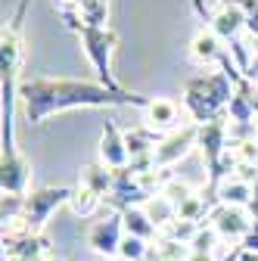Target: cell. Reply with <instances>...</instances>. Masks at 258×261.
<instances>
[{
	"mask_svg": "<svg viewBox=\"0 0 258 261\" xmlns=\"http://www.w3.org/2000/svg\"><path fill=\"white\" fill-rule=\"evenodd\" d=\"M84 240H87V246L96 255L118 258V246L124 240V218H121V212H109L103 218H96L93 224H87Z\"/></svg>",
	"mask_w": 258,
	"mask_h": 261,
	"instance_id": "obj_5",
	"label": "cell"
},
{
	"mask_svg": "<svg viewBox=\"0 0 258 261\" xmlns=\"http://www.w3.org/2000/svg\"><path fill=\"white\" fill-rule=\"evenodd\" d=\"M106 199L96 190H90V187H84V184H78L75 187V193H72V199H69V208H72V215L75 218H90L93 212H100V205H103Z\"/></svg>",
	"mask_w": 258,
	"mask_h": 261,
	"instance_id": "obj_16",
	"label": "cell"
},
{
	"mask_svg": "<svg viewBox=\"0 0 258 261\" xmlns=\"http://www.w3.org/2000/svg\"><path fill=\"white\" fill-rule=\"evenodd\" d=\"M78 184L96 190V193H100L103 199H106L109 190H112V168H106L103 162H90V165L81 168V180H78Z\"/></svg>",
	"mask_w": 258,
	"mask_h": 261,
	"instance_id": "obj_17",
	"label": "cell"
},
{
	"mask_svg": "<svg viewBox=\"0 0 258 261\" xmlns=\"http://www.w3.org/2000/svg\"><path fill=\"white\" fill-rule=\"evenodd\" d=\"M218 243H221V237L215 233V227H212V224H202V227H199V233L193 237V243H190V252L218 255ZM218 261H221V258H218Z\"/></svg>",
	"mask_w": 258,
	"mask_h": 261,
	"instance_id": "obj_24",
	"label": "cell"
},
{
	"mask_svg": "<svg viewBox=\"0 0 258 261\" xmlns=\"http://www.w3.org/2000/svg\"><path fill=\"white\" fill-rule=\"evenodd\" d=\"M143 212L149 215V221L159 227V230H162V227H168V224L177 218V208H174V205L165 199L162 193H156L152 199H146V202H143Z\"/></svg>",
	"mask_w": 258,
	"mask_h": 261,
	"instance_id": "obj_18",
	"label": "cell"
},
{
	"mask_svg": "<svg viewBox=\"0 0 258 261\" xmlns=\"http://www.w3.org/2000/svg\"><path fill=\"white\" fill-rule=\"evenodd\" d=\"M100 162H103L106 168H112V171L131 165L127 143H124V130H121L112 118H106V124H103V137H100Z\"/></svg>",
	"mask_w": 258,
	"mask_h": 261,
	"instance_id": "obj_10",
	"label": "cell"
},
{
	"mask_svg": "<svg viewBox=\"0 0 258 261\" xmlns=\"http://www.w3.org/2000/svg\"><path fill=\"white\" fill-rule=\"evenodd\" d=\"M41 261H62L59 255H47V258H41Z\"/></svg>",
	"mask_w": 258,
	"mask_h": 261,
	"instance_id": "obj_30",
	"label": "cell"
},
{
	"mask_svg": "<svg viewBox=\"0 0 258 261\" xmlns=\"http://www.w3.org/2000/svg\"><path fill=\"white\" fill-rule=\"evenodd\" d=\"M252 93H255V100H258V81H252Z\"/></svg>",
	"mask_w": 258,
	"mask_h": 261,
	"instance_id": "obj_31",
	"label": "cell"
},
{
	"mask_svg": "<svg viewBox=\"0 0 258 261\" xmlns=\"http://www.w3.org/2000/svg\"><path fill=\"white\" fill-rule=\"evenodd\" d=\"M224 41L215 35L212 28H199L196 35H193V41H190V59L196 62V65H209V62H221V56H224Z\"/></svg>",
	"mask_w": 258,
	"mask_h": 261,
	"instance_id": "obj_13",
	"label": "cell"
},
{
	"mask_svg": "<svg viewBox=\"0 0 258 261\" xmlns=\"http://www.w3.org/2000/svg\"><path fill=\"white\" fill-rule=\"evenodd\" d=\"M75 35H78V41L84 47V56L93 65L96 81H100L103 87H109V90H115V93H124V87L112 75V53L118 47V35L112 28H90V25H78Z\"/></svg>",
	"mask_w": 258,
	"mask_h": 261,
	"instance_id": "obj_3",
	"label": "cell"
},
{
	"mask_svg": "<svg viewBox=\"0 0 258 261\" xmlns=\"http://www.w3.org/2000/svg\"><path fill=\"white\" fill-rule=\"evenodd\" d=\"M237 165H258V137H246V140H230V149Z\"/></svg>",
	"mask_w": 258,
	"mask_h": 261,
	"instance_id": "obj_23",
	"label": "cell"
},
{
	"mask_svg": "<svg viewBox=\"0 0 258 261\" xmlns=\"http://www.w3.org/2000/svg\"><path fill=\"white\" fill-rule=\"evenodd\" d=\"M4 261H28V258H4Z\"/></svg>",
	"mask_w": 258,
	"mask_h": 261,
	"instance_id": "obj_32",
	"label": "cell"
},
{
	"mask_svg": "<svg viewBox=\"0 0 258 261\" xmlns=\"http://www.w3.org/2000/svg\"><path fill=\"white\" fill-rule=\"evenodd\" d=\"M149 246H152V243H146V240H140V237H131V233H124V240H121V246H118V258H124V261H146Z\"/></svg>",
	"mask_w": 258,
	"mask_h": 261,
	"instance_id": "obj_25",
	"label": "cell"
},
{
	"mask_svg": "<svg viewBox=\"0 0 258 261\" xmlns=\"http://www.w3.org/2000/svg\"><path fill=\"white\" fill-rule=\"evenodd\" d=\"M209 224L215 227V233L221 240H227V243H243V237L249 233V227H252V218L246 208H237V205H215L209 212Z\"/></svg>",
	"mask_w": 258,
	"mask_h": 261,
	"instance_id": "obj_8",
	"label": "cell"
},
{
	"mask_svg": "<svg viewBox=\"0 0 258 261\" xmlns=\"http://www.w3.org/2000/svg\"><path fill=\"white\" fill-rule=\"evenodd\" d=\"M196 137H199V124L190 121L177 130H171V134H165L162 140H159L156 152H152V162L159 171H171V165H177V162L196 146Z\"/></svg>",
	"mask_w": 258,
	"mask_h": 261,
	"instance_id": "obj_6",
	"label": "cell"
},
{
	"mask_svg": "<svg viewBox=\"0 0 258 261\" xmlns=\"http://www.w3.org/2000/svg\"><path fill=\"white\" fill-rule=\"evenodd\" d=\"M159 193H162L165 199L177 208V205H184V202L190 199V196H196V187H193L190 180H184V177H174V174H171V177L162 184V190H159Z\"/></svg>",
	"mask_w": 258,
	"mask_h": 261,
	"instance_id": "obj_21",
	"label": "cell"
},
{
	"mask_svg": "<svg viewBox=\"0 0 258 261\" xmlns=\"http://www.w3.org/2000/svg\"><path fill=\"white\" fill-rule=\"evenodd\" d=\"M78 13L90 28H109V0H78Z\"/></svg>",
	"mask_w": 258,
	"mask_h": 261,
	"instance_id": "obj_19",
	"label": "cell"
},
{
	"mask_svg": "<svg viewBox=\"0 0 258 261\" xmlns=\"http://www.w3.org/2000/svg\"><path fill=\"white\" fill-rule=\"evenodd\" d=\"M187 261H218V255H202V252H190Z\"/></svg>",
	"mask_w": 258,
	"mask_h": 261,
	"instance_id": "obj_29",
	"label": "cell"
},
{
	"mask_svg": "<svg viewBox=\"0 0 258 261\" xmlns=\"http://www.w3.org/2000/svg\"><path fill=\"white\" fill-rule=\"evenodd\" d=\"M246 252H255L258 255V221H252V227H249V233L243 237V243H240Z\"/></svg>",
	"mask_w": 258,
	"mask_h": 261,
	"instance_id": "obj_27",
	"label": "cell"
},
{
	"mask_svg": "<svg viewBox=\"0 0 258 261\" xmlns=\"http://www.w3.org/2000/svg\"><path fill=\"white\" fill-rule=\"evenodd\" d=\"M196 233H199V224L180 221V218H174L168 227H162V230H159V237H162V240H174V243H184V246H190Z\"/></svg>",
	"mask_w": 258,
	"mask_h": 261,
	"instance_id": "obj_22",
	"label": "cell"
},
{
	"mask_svg": "<svg viewBox=\"0 0 258 261\" xmlns=\"http://www.w3.org/2000/svg\"><path fill=\"white\" fill-rule=\"evenodd\" d=\"M53 255V246H50V237L44 230H28L22 237H13V240H4V258H28V261H41Z\"/></svg>",
	"mask_w": 258,
	"mask_h": 261,
	"instance_id": "obj_11",
	"label": "cell"
},
{
	"mask_svg": "<svg viewBox=\"0 0 258 261\" xmlns=\"http://www.w3.org/2000/svg\"><path fill=\"white\" fill-rule=\"evenodd\" d=\"M187 255H190V246L174 243V240H162V237H159V240H156V246H149L146 261H187Z\"/></svg>",
	"mask_w": 258,
	"mask_h": 261,
	"instance_id": "obj_20",
	"label": "cell"
},
{
	"mask_svg": "<svg viewBox=\"0 0 258 261\" xmlns=\"http://www.w3.org/2000/svg\"><path fill=\"white\" fill-rule=\"evenodd\" d=\"M72 193H75V187H35V190H28L22 218L35 227V230H44V224L50 221V215L59 205H69Z\"/></svg>",
	"mask_w": 258,
	"mask_h": 261,
	"instance_id": "obj_4",
	"label": "cell"
},
{
	"mask_svg": "<svg viewBox=\"0 0 258 261\" xmlns=\"http://www.w3.org/2000/svg\"><path fill=\"white\" fill-rule=\"evenodd\" d=\"M209 28L215 31V35H218L224 44L237 41L240 31H246V13H243V7L234 4V0H227V4H218V10L212 13Z\"/></svg>",
	"mask_w": 258,
	"mask_h": 261,
	"instance_id": "obj_12",
	"label": "cell"
},
{
	"mask_svg": "<svg viewBox=\"0 0 258 261\" xmlns=\"http://www.w3.org/2000/svg\"><path fill=\"white\" fill-rule=\"evenodd\" d=\"M146 96L140 93H115L100 81L84 78H47V75H22L19 81V106L31 127H41L50 115L66 109H109V106H140L146 109Z\"/></svg>",
	"mask_w": 258,
	"mask_h": 261,
	"instance_id": "obj_1",
	"label": "cell"
},
{
	"mask_svg": "<svg viewBox=\"0 0 258 261\" xmlns=\"http://www.w3.org/2000/svg\"><path fill=\"white\" fill-rule=\"evenodd\" d=\"M187 109L184 106H177L174 100H168V96H152V100L146 103V109H143V121H146V127H152L156 134H171V130H177V127H184L180 124V115H184Z\"/></svg>",
	"mask_w": 258,
	"mask_h": 261,
	"instance_id": "obj_9",
	"label": "cell"
},
{
	"mask_svg": "<svg viewBox=\"0 0 258 261\" xmlns=\"http://www.w3.org/2000/svg\"><path fill=\"white\" fill-rule=\"evenodd\" d=\"M124 218V233H131V237H140V240H159V227L149 221V215L143 212V205H134V208H124L121 212Z\"/></svg>",
	"mask_w": 258,
	"mask_h": 261,
	"instance_id": "obj_15",
	"label": "cell"
},
{
	"mask_svg": "<svg viewBox=\"0 0 258 261\" xmlns=\"http://www.w3.org/2000/svg\"><path fill=\"white\" fill-rule=\"evenodd\" d=\"M215 202L218 205H237V208H246L252 202V184L230 174V177H224L218 184V193H215Z\"/></svg>",
	"mask_w": 258,
	"mask_h": 261,
	"instance_id": "obj_14",
	"label": "cell"
},
{
	"mask_svg": "<svg viewBox=\"0 0 258 261\" xmlns=\"http://www.w3.org/2000/svg\"><path fill=\"white\" fill-rule=\"evenodd\" d=\"M234 90L237 87L224 69L212 72V75H196L184 84V109L190 112V118L196 124H205V121L227 112Z\"/></svg>",
	"mask_w": 258,
	"mask_h": 261,
	"instance_id": "obj_2",
	"label": "cell"
},
{
	"mask_svg": "<svg viewBox=\"0 0 258 261\" xmlns=\"http://www.w3.org/2000/svg\"><path fill=\"white\" fill-rule=\"evenodd\" d=\"M243 75L249 78V81H258V53L249 59V65H246V69H243Z\"/></svg>",
	"mask_w": 258,
	"mask_h": 261,
	"instance_id": "obj_28",
	"label": "cell"
},
{
	"mask_svg": "<svg viewBox=\"0 0 258 261\" xmlns=\"http://www.w3.org/2000/svg\"><path fill=\"white\" fill-rule=\"evenodd\" d=\"M234 4L243 7V13H246V31L258 41V0H234Z\"/></svg>",
	"mask_w": 258,
	"mask_h": 261,
	"instance_id": "obj_26",
	"label": "cell"
},
{
	"mask_svg": "<svg viewBox=\"0 0 258 261\" xmlns=\"http://www.w3.org/2000/svg\"><path fill=\"white\" fill-rule=\"evenodd\" d=\"M28 184H31V162L25 159V152H19V146L4 149V155H0V190L28 196Z\"/></svg>",
	"mask_w": 258,
	"mask_h": 261,
	"instance_id": "obj_7",
	"label": "cell"
}]
</instances>
